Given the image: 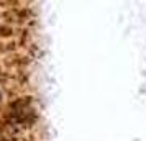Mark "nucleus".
<instances>
[]
</instances>
